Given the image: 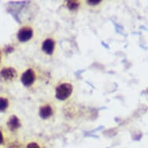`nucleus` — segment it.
I'll use <instances>...</instances> for the list:
<instances>
[{"instance_id": "obj_14", "label": "nucleus", "mask_w": 148, "mask_h": 148, "mask_svg": "<svg viewBox=\"0 0 148 148\" xmlns=\"http://www.w3.org/2000/svg\"><path fill=\"white\" fill-rule=\"evenodd\" d=\"M2 60H3V53H2V51H0V63H1Z\"/></svg>"}, {"instance_id": "obj_9", "label": "nucleus", "mask_w": 148, "mask_h": 148, "mask_svg": "<svg viewBox=\"0 0 148 148\" xmlns=\"http://www.w3.org/2000/svg\"><path fill=\"white\" fill-rule=\"evenodd\" d=\"M85 5L91 9V10H95L100 6H102V3H104L102 0H88L85 1Z\"/></svg>"}, {"instance_id": "obj_13", "label": "nucleus", "mask_w": 148, "mask_h": 148, "mask_svg": "<svg viewBox=\"0 0 148 148\" xmlns=\"http://www.w3.org/2000/svg\"><path fill=\"white\" fill-rule=\"evenodd\" d=\"M4 143V136H3V132L0 130V145Z\"/></svg>"}, {"instance_id": "obj_4", "label": "nucleus", "mask_w": 148, "mask_h": 148, "mask_svg": "<svg viewBox=\"0 0 148 148\" xmlns=\"http://www.w3.org/2000/svg\"><path fill=\"white\" fill-rule=\"evenodd\" d=\"M37 78H38V75L36 71L34 68H28L22 73L20 81L24 87L30 88L36 85Z\"/></svg>"}, {"instance_id": "obj_12", "label": "nucleus", "mask_w": 148, "mask_h": 148, "mask_svg": "<svg viewBox=\"0 0 148 148\" xmlns=\"http://www.w3.org/2000/svg\"><path fill=\"white\" fill-rule=\"evenodd\" d=\"M7 148H24L23 144L18 140H14L10 142L7 146Z\"/></svg>"}, {"instance_id": "obj_3", "label": "nucleus", "mask_w": 148, "mask_h": 148, "mask_svg": "<svg viewBox=\"0 0 148 148\" xmlns=\"http://www.w3.org/2000/svg\"><path fill=\"white\" fill-rule=\"evenodd\" d=\"M57 41L52 36H47L40 44V51L45 57L51 58L56 53Z\"/></svg>"}, {"instance_id": "obj_10", "label": "nucleus", "mask_w": 148, "mask_h": 148, "mask_svg": "<svg viewBox=\"0 0 148 148\" xmlns=\"http://www.w3.org/2000/svg\"><path fill=\"white\" fill-rule=\"evenodd\" d=\"M10 100L7 97L0 96V112H5L10 107Z\"/></svg>"}, {"instance_id": "obj_7", "label": "nucleus", "mask_w": 148, "mask_h": 148, "mask_svg": "<svg viewBox=\"0 0 148 148\" xmlns=\"http://www.w3.org/2000/svg\"><path fill=\"white\" fill-rule=\"evenodd\" d=\"M6 126L11 132H16L22 127V121L16 115H12L8 119Z\"/></svg>"}, {"instance_id": "obj_5", "label": "nucleus", "mask_w": 148, "mask_h": 148, "mask_svg": "<svg viewBox=\"0 0 148 148\" xmlns=\"http://www.w3.org/2000/svg\"><path fill=\"white\" fill-rule=\"evenodd\" d=\"M35 35L34 27L32 25L27 24L23 26L16 34L17 40L21 44H27L34 39Z\"/></svg>"}, {"instance_id": "obj_11", "label": "nucleus", "mask_w": 148, "mask_h": 148, "mask_svg": "<svg viewBox=\"0 0 148 148\" xmlns=\"http://www.w3.org/2000/svg\"><path fill=\"white\" fill-rule=\"evenodd\" d=\"M24 148H46L40 141L30 140L24 146Z\"/></svg>"}, {"instance_id": "obj_2", "label": "nucleus", "mask_w": 148, "mask_h": 148, "mask_svg": "<svg viewBox=\"0 0 148 148\" xmlns=\"http://www.w3.org/2000/svg\"><path fill=\"white\" fill-rule=\"evenodd\" d=\"M56 106L51 102H44L40 105L37 109V115L42 121H52L56 116Z\"/></svg>"}, {"instance_id": "obj_6", "label": "nucleus", "mask_w": 148, "mask_h": 148, "mask_svg": "<svg viewBox=\"0 0 148 148\" xmlns=\"http://www.w3.org/2000/svg\"><path fill=\"white\" fill-rule=\"evenodd\" d=\"M18 77V72L13 67H5L0 71V80L4 82H12Z\"/></svg>"}, {"instance_id": "obj_1", "label": "nucleus", "mask_w": 148, "mask_h": 148, "mask_svg": "<svg viewBox=\"0 0 148 148\" xmlns=\"http://www.w3.org/2000/svg\"><path fill=\"white\" fill-rule=\"evenodd\" d=\"M74 85L69 81H61L57 85L54 90V97L60 102H64L72 95Z\"/></svg>"}, {"instance_id": "obj_8", "label": "nucleus", "mask_w": 148, "mask_h": 148, "mask_svg": "<svg viewBox=\"0 0 148 148\" xmlns=\"http://www.w3.org/2000/svg\"><path fill=\"white\" fill-rule=\"evenodd\" d=\"M82 5V1L78 0H68L64 3V6L70 13H76L78 12Z\"/></svg>"}]
</instances>
